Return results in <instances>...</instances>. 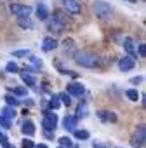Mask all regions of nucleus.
Segmentation results:
<instances>
[{"mask_svg":"<svg viewBox=\"0 0 146 148\" xmlns=\"http://www.w3.org/2000/svg\"><path fill=\"white\" fill-rule=\"evenodd\" d=\"M73 59L78 66L84 68H99L101 66V58L91 51H77L73 54Z\"/></svg>","mask_w":146,"mask_h":148,"instance_id":"1","label":"nucleus"},{"mask_svg":"<svg viewBox=\"0 0 146 148\" xmlns=\"http://www.w3.org/2000/svg\"><path fill=\"white\" fill-rule=\"evenodd\" d=\"M92 9H94V14L98 16V19H101V21H108L113 18V9L104 0H96Z\"/></svg>","mask_w":146,"mask_h":148,"instance_id":"2","label":"nucleus"},{"mask_svg":"<svg viewBox=\"0 0 146 148\" xmlns=\"http://www.w3.org/2000/svg\"><path fill=\"white\" fill-rule=\"evenodd\" d=\"M9 11L14 14V16H18V18H30V14H31V7L30 5H21V4H11L9 5Z\"/></svg>","mask_w":146,"mask_h":148,"instance_id":"3","label":"nucleus"},{"mask_svg":"<svg viewBox=\"0 0 146 148\" xmlns=\"http://www.w3.org/2000/svg\"><path fill=\"white\" fill-rule=\"evenodd\" d=\"M56 125H57V115L52 112H45V115L42 119V127L49 132V131H54Z\"/></svg>","mask_w":146,"mask_h":148,"instance_id":"4","label":"nucleus"},{"mask_svg":"<svg viewBox=\"0 0 146 148\" xmlns=\"http://www.w3.org/2000/svg\"><path fill=\"white\" fill-rule=\"evenodd\" d=\"M144 132H146L144 125H139L137 131L132 134V138H130V145H132L134 148H141V146L144 145Z\"/></svg>","mask_w":146,"mask_h":148,"instance_id":"5","label":"nucleus"},{"mask_svg":"<svg viewBox=\"0 0 146 148\" xmlns=\"http://www.w3.org/2000/svg\"><path fill=\"white\" fill-rule=\"evenodd\" d=\"M63 2V7L70 12V14H80L82 12V7L77 0H61Z\"/></svg>","mask_w":146,"mask_h":148,"instance_id":"6","label":"nucleus"},{"mask_svg":"<svg viewBox=\"0 0 146 148\" xmlns=\"http://www.w3.org/2000/svg\"><path fill=\"white\" fill-rule=\"evenodd\" d=\"M122 45H123L125 52L129 54V58L136 59V47H134V40H132L130 37H123V40H122Z\"/></svg>","mask_w":146,"mask_h":148,"instance_id":"7","label":"nucleus"},{"mask_svg":"<svg viewBox=\"0 0 146 148\" xmlns=\"http://www.w3.org/2000/svg\"><path fill=\"white\" fill-rule=\"evenodd\" d=\"M84 86L82 84H78V82H71V84H68V92L66 94H70V96H82L84 94Z\"/></svg>","mask_w":146,"mask_h":148,"instance_id":"8","label":"nucleus"},{"mask_svg":"<svg viewBox=\"0 0 146 148\" xmlns=\"http://www.w3.org/2000/svg\"><path fill=\"white\" fill-rule=\"evenodd\" d=\"M57 47V40L54 38V37H45L44 40H42V51L44 52H50V51H54Z\"/></svg>","mask_w":146,"mask_h":148,"instance_id":"9","label":"nucleus"},{"mask_svg":"<svg viewBox=\"0 0 146 148\" xmlns=\"http://www.w3.org/2000/svg\"><path fill=\"white\" fill-rule=\"evenodd\" d=\"M136 66V59H132V58H122L120 61H118V68H120V71H129V70H132Z\"/></svg>","mask_w":146,"mask_h":148,"instance_id":"10","label":"nucleus"},{"mask_svg":"<svg viewBox=\"0 0 146 148\" xmlns=\"http://www.w3.org/2000/svg\"><path fill=\"white\" fill-rule=\"evenodd\" d=\"M77 122H78V119H77L75 115H66V117L63 119V125H64V129H68V131H75Z\"/></svg>","mask_w":146,"mask_h":148,"instance_id":"11","label":"nucleus"},{"mask_svg":"<svg viewBox=\"0 0 146 148\" xmlns=\"http://www.w3.org/2000/svg\"><path fill=\"white\" fill-rule=\"evenodd\" d=\"M21 131H23V134H25V136H28V138H30V136H33V134H35V124H33L30 119H26V120L23 122Z\"/></svg>","mask_w":146,"mask_h":148,"instance_id":"12","label":"nucleus"},{"mask_svg":"<svg viewBox=\"0 0 146 148\" xmlns=\"http://www.w3.org/2000/svg\"><path fill=\"white\" fill-rule=\"evenodd\" d=\"M98 117H99L103 122H117V115H115L113 112H104V110H101V112H98Z\"/></svg>","mask_w":146,"mask_h":148,"instance_id":"13","label":"nucleus"},{"mask_svg":"<svg viewBox=\"0 0 146 148\" xmlns=\"http://www.w3.org/2000/svg\"><path fill=\"white\" fill-rule=\"evenodd\" d=\"M21 79H23V82H25L26 86H30V87H35V86H37V79L31 75V73L21 71Z\"/></svg>","mask_w":146,"mask_h":148,"instance_id":"14","label":"nucleus"},{"mask_svg":"<svg viewBox=\"0 0 146 148\" xmlns=\"http://www.w3.org/2000/svg\"><path fill=\"white\" fill-rule=\"evenodd\" d=\"M16 115H18V112H16V108H12V106H5V108L2 110V117H4L5 120H14Z\"/></svg>","mask_w":146,"mask_h":148,"instance_id":"15","label":"nucleus"},{"mask_svg":"<svg viewBox=\"0 0 146 148\" xmlns=\"http://www.w3.org/2000/svg\"><path fill=\"white\" fill-rule=\"evenodd\" d=\"M37 16H38L40 21H47V18H49V11H47V7H45L44 4H38V5H37Z\"/></svg>","mask_w":146,"mask_h":148,"instance_id":"16","label":"nucleus"},{"mask_svg":"<svg viewBox=\"0 0 146 148\" xmlns=\"http://www.w3.org/2000/svg\"><path fill=\"white\" fill-rule=\"evenodd\" d=\"M49 30H52V32H63V30H64V23L54 18V19L50 21V25H49Z\"/></svg>","mask_w":146,"mask_h":148,"instance_id":"17","label":"nucleus"},{"mask_svg":"<svg viewBox=\"0 0 146 148\" xmlns=\"http://www.w3.org/2000/svg\"><path fill=\"white\" fill-rule=\"evenodd\" d=\"M18 25L25 30H31L33 28V21L30 18H18Z\"/></svg>","mask_w":146,"mask_h":148,"instance_id":"18","label":"nucleus"},{"mask_svg":"<svg viewBox=\"0 0 146 148\" xmlns=\"http://www.w3.org/2000/svg\"><path fill=\"white\" fill-rule=\"evenodd\" d=\"M77 119H84V117H87V105L85 103H80L78 106H77V115H75Z\"/></svg>","mask_w":146,"mask_h":148,"instance_id":"19","label":"nucleus"},{"mask_svg":"<svg viewBox=\"0 0 146 148\" xmlns=\"http://www.w3.org/2000/svg\"><path fill=\"white\" fill-rule=\"evenodd\" d=\"M57 141H59L61 148H71V146H73V141H71V139H70L68 136H61V138H59Z\"/></svg>","mask_w":146,"mask_h":148,"instance_id":"20","label":"nucleus"},{"mask_svg":"<svg viewBox=\"0 0 146 148\" xmlns=\"http://www.w3.org/2000/svg\"><path fill=\"white\" fill-rule=\"evenodd\" d=\"M57 98H59V101H61L63 105H66V106H70V105H71V96H70V94L61 92V94H57Z\"/></svg>","mask_w":146,"mask_h":148,"instance_id":"21","label":"nucleus"},{"mask_svg":"<svg viewBox=\"0 0 146 148\" xmlns=\"http://www.w3.org/2000/svg\"><path fill=\"white\" fill-rule=\"evenodd\" d=\"M125 96H127L130 101H137V98H139V92H137L136 89H127V91H125Z\"/></svg>","mask_w":146,"mask_h":148,"instance_id":"22","label":"nucleus"},{"mask_svg":"<svg viewBox=\"0 0 146 148\" xmlns=\"http://www.w3.org/2000/svg\"><path fill=\"white\" fill-rule=\"evenodd\" d=\"M5 101H7V106H12V108L19 105V99H18L16 96H11V94H7V96H5Z\"/></svg>","mask_w":146,"mask_h":148,"instance_id":"23","label":"nucleus"},{"mask_svg":"<svg viewBox=\"0 0 146 148\" xmlns=\"http://www.w3.org/2000/svg\"><path fill=\"white\" fill-rule=\"evenodd\" d=\"M30 56V51L28 49H19V51H12V58H26Z\"/></svg>","mask_w":146,"mask_h":148,"instance_id":"24","label":"nucleus"},{"mask_svg":"<svg viewBox=\"0 0 146 148\" xmlns=\"http://www.w3.org/2000/svg\"><path fill=\"white\" fill-rule=\"evenodd\" d=\"M5 71H7V73H18V71H19V66H18L16 63L11 61V63L5 64Z\"/></svg>","mask_w":146,"mask_h":148,"instance_id":"25","label":"nucleus"},{"mask_svg":"<svg viewBox=\"0 0 146 148\" xmlns=\"http://www.w3.org/2000/svg\"><path fill=\"white\" fill-rule=\"evenodd\" d=\"M0 145H2L4 148H14V146L9 143V139H7V136H5L4 132H0Z\"/></svg>","mask_w":146,"mask_h":148,"instance_id":"26","label":"nucleus"},{"mask_svg":"<svg viewBox=\"0 0 146 148\" xmlns=\"http://www.w3.org/2000/svg\"><path fill=\"white\" fill-rule=\"evenodd\" d=\"M49 106H50L52 110H57V108L61 106V101H59V98H57V96H52V98H50V101H49Z\"/></svg>","mask_w":146,"mask_h":148,"instance_id":"27","label":"nucleus"},{"mask_svg":"<svg viewBox=\"0 0 146 148\" xmlns=\"http://www.w3.org/2000/svg\"><path fill=\"white\" fill-rule=\"evenodd\" d=\"M11 92L16 96H26V87H12Z\"/></svg>","mask_w":146,"mask_h":148,"instance_id":"28","label":"nucleus"},{"mask_svg":"<svg viewBox=\"0 0 146 148\" xmlns=\"http://www.w3.org/2000/svg\"><path fill=\"white\" fill-rule=\"evenodd\" d=\"M89 131H75V138L77 139H89Z\"/></svg>","mask_w":146,"mask_h":148,"instance_id":"29","label":"nucleus"},{"mask_svg":"<svg viewBox=\"0 0 146 148\" xmlns=\"http://www.w3.org/2000/svg\"><path fill=\"white\" fill-rule=\"evenodd\" d=\"M30 61H31V63H33V64H35L37 68H42V66H44V63H42V59H38L37 56H30Z\"/></svg>","mask_w":146,"mask_h":148,"instance_id":"30","label":"nucleus"},{"mask_svg":"<svg viewBox=\"0 0 146 148\" xmlns=\"http://www.w3.org/2000/svg\"><path fill=\"white\" fill-rule=\"evenodd\" d=\"M33 146H35V143H33L31 139H28V138H25V139H23L21 148H33Z\"/></svg>","mask_w":146,"mask_h":148,"instance_id":"31","label":"nucleus"},{"mask_svg":"<svg viewBox=\"0 0 146 148\" xmlns=\"http://www.w3.org/2000/svg\"><path fill=\"white\" fill-rule=\"evenodd\" d=\"M63 47H64V51H68V49H73V40H71V38H66V40L63 42Z\"/></svg>","mask_w":146,"mask_h":148,"instance_id":"32","label":"nucleus"},{"mask_svg":"<svg viewBox=\"0 0 146 148\" xmlns=\"http://www.w3.org/2000/svg\"><path fill=\"white\" fill-rule=\"evenodd\" d=\"M0 125H2L4 129H11V122H9V120H5L4 117H0Z\"/></svg>","mask_w":146,"mask_h":148,"instance_id":"33","label":"nucleus"},{"mask_svg":"<svg viewBox=\"0 0 146 148\" xmlns=\"http://www.w3.org/2000/svg\"><path fill=\"white\" fill-rule=\"evenodd\" d=\"M137 51H139V56H141V58H144V56H146V45H144V44H139Z\"/></svg>","mask_w":146,"mask_h":148,"instance_id":"34","label":"nucleus"},{"mask_svg":"<svg viewBox=\"0 0 146 148\" xmlns=\"http://www.w3.org/2000/svg\"><path fill=\"white\" fill-rule=\"evenodd\" d=\"M130 82L132 84H141L143 82V77H134V79H130Z\"/></svg>","mask_w":146,"mask_h":148,"instance_id":"35","label":"nucleus"},{"mask_svg":"<svg viewBox=\"0 0 146 148\" xmlns=\"http://www.w3.org/2000/svg\"><path fill=\"white\" fill-rule=\"evenodd\" d=\"M92 148H108V146H104L101 143H92Z\"/></svg>","mask_w":146,"mask_h":148,"instance_id":"36","label":"nucleus"},{"mask_svg":"<svg viewBox=\"0 0 146 148\" xmlns=\"http://www.w3.org/2000/svg\"><path fill=\"white\" fill-rule=\"evenodd\" d=\"M33 148H49V146H47V145H44V143H42V145H35V146H33Z\"/></svg>","mask_w":146,"mask_h":148,"instance_id":"37","label":"nucleus"},{"mask_svg":"<svg viewBox=\"0 0 146 148\" xmlns=\"http://www.w3.org/2000/svg\"><path fill=\"white\" fill-rule=\"evenodd\" d=\"M127 2H130V4H137V0H127Z\"/></svg>","mask_w":146,"mask_h":148,"instance_id":"38","label":"nucleus"},{"mask_svg":"<svg viewBox=\"0 0 146 148\" xmlns=\"http://www.w3.org/2000/svg\"><path fill=\"white\" fill-rule=\"evenodd\" d=\"M115 148H122V146H115Z\"/></svg>","mask_w":146,"mask_h":148,"instance_id":"39","label":"nucleus"},{"mask_svg":"<svg viewBox=\"0 0 146 148\" xmlns=\"http://www.w3.org/2000/svg\"><path fill=\"white\" fill-rule=\"evenodd\" d=\"M59 148H61V146H59Z\"/></svg>","mask_w":146,"mask_h":148,"instance_id":"40","label":"nucleus"}]
</instances>
